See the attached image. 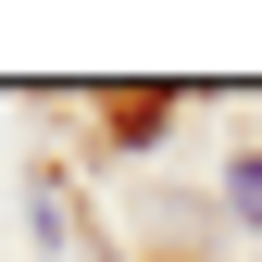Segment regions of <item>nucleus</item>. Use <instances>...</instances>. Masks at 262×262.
I'll list each match as a JSON object with an SVG mask.
<instances>
[{
	"label": "nucleus",
	"mask_w": 262,
	"mask_h": 262,
	"mask_svg": "<svg viewBox=\"0 0 262 262\" xmlns=\"http://www.w3.org/2000/svg\"><path fill=\"white\" fill-rule=\"evenodd\" d=\"M237 225H262V162H237Z\"/></svg>",
	"instance_id": "nucleus-1"
}]
</instances>
